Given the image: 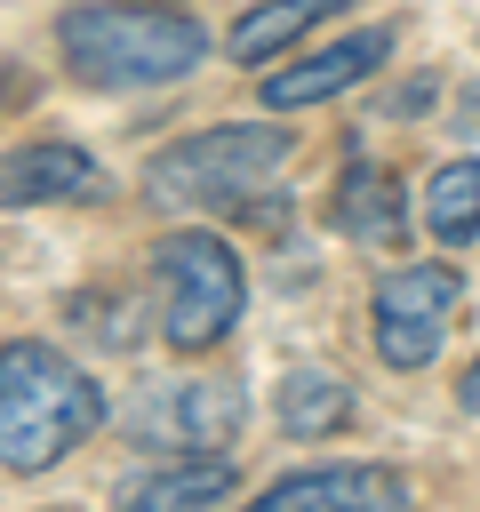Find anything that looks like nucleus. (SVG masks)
<instances>
[{
    "label": "nucleus",
    "instance_id": "nucleus-1",
    "mask_svg": "<svg viewBox=\"0 0 480 512\" xmlns=\"http://www.w3.org/2000/svg\"><path fill=\"white\" fill-rule=\"evenodd\" d=\"M104 424L96 376H80L56 344H0V472H48Z\"/></svg>",
    "mask_w": 480,
    "mask_h": 512
},
{
    "label": "nucleus",
    "instance_id": "nucleus-2",
    "mask_svg": "<svg viewBox=\"0 0 480 512\" xmlns=\"http://www.w3.org/2000/svg\"><path fill=\"white\" fill-rule=\"evenodd\" d=\"M64 72L88 88H160L184 80L208 56V32L176 8H144V0H88L56 24Z\"/></svg>",
    "mask_w": 480,
    "mask_h": 512
},
{
    "label": "nucleus",
    "instance_id": "nucleus-3",
    "mask_svg": "<svg viewBox=\"0 0 480 512\" xmlns=\"http://www.w3.org/2000/svg\"><path fill=\"white\" fill-rule=\"evenodd\" d=\"M288 160V128L272 120H224V128H192L168 152H152L144 192L160 208H256V184Z\"/></svg>",
    "mask_w": 480,
    "mask_h": 512
},
{
    "label": "nucleus",
    "instance_id": "nucleus-4",
    "mask_svg": "<svg viewBox=\"0 0 480 512\" xmlns=\"http://www.w3.org/2000/svg\"><path fill=\"white\" fill-rule=\"evenodd\" d=\"M152 288H160V336L176 352H208L248 304V272L216 232H168L152 248Z\"/></svg>",
    "mask_w": 480,
    "mask_h": 512
},
{
    "label": "nucleus",
    "instance_id": "nucleus-5",
    "mask_svg": "<svg viewBox=\"0 0 480 512\" xmlns=\"http://www.w3.org/2000/svg\"><path fill=\"white\" fill-rule=\"evenodd\" d=\"M456 304H464V288H456V272H440V264H408V272H392L384 288H376V320H368V336H376V352H384V368H432V352L448 344V328H456Z\"/></svg>",
    "mask_w": 480,
    "mask_h": 512
},
{
    "label": "nucleus",
    "instance_id": "nucleus-6",
    "mask_svg": "<svg viewBox=\"0 0 480 512\" xmlns=\"http://www.w3.org/2000/svg\"><path fill=\"white\" fill-rule=\"evenodd\" d=\"M240 432V392L216 376H168L144 392L136 408V440L144 448H176V456H216Z\"/></svg>",
    "mask_w": 480,
    "mask_h": 512
},
{
    "label": "nucleus",
    "instance_id": "nucleus-7",
    "mask_svg": "<svg viewBox=\"0 0 480 512\" xmlns=\"http://www.w3.org/2000/svg\"><path fill=\"white\" fill-rule=\"evenodd\" d=\"M256 504L264 512H320V504L328 512H392V504H408V480L384 464H312V472L272 480Z\"/></svg>",
    "mask_w": 480,
    "mask_h": 512
},
{
    "label": "nucleus",
    "instance_id": "nucleus-8",
    "mask_svg": "<svg viewBox=\"0 0 480 512\" xmlns=\"http://www.w3.org/2000/svg\"><path fill=\"white\" fill-rule=\"evenodd\" d=\"M104 192V168L80 152V144H16L0 152V208H40V200H96Z\"/></svg>",
    "mask_w": 480,
    "mask_h": 512
},
{
    "label": "nucleus",
    "instance_id": "nucleus-9",
    "mask_svg": "<svg viewBox=\"0 0 480 512\" xmlns=\"http://www.w3.org/2000/svg\"><path fill=\"white\" fill-rule=\"evenodd\" d=\"M384 56H392V32H352V40H328L320 56H304V64H280V72L264 80V104H272V112L320 104V96H336V88L368 80Z\"/></svg>",
    "mask_w": 480,
    "mask_h": 512
},
{
    "label": "nucleus",
    "instance_id": "nucleus-10",
    "mask_svg": "<svg viewBox=\"0 0 480 512\" xmlns=\"http://www.w3.org/2000/svg\"><path fill=\"white\" fill-rule=\"evenodd\" d=\"M400 184L376 176V168H352L344 192H336V232H352L360 248H400Z\"/></svg>",
    "mask_w": 480,
    "mask_h": 512
},
{
    "label": "nucleus",
    "instance_id": "nucleus-11",
    "mask_svg": "<svg viewBox=\"0 0 480 512\" xmlns=\"http://www.w3.org/2000/svg\"><path fill=\"white\" fill-rule=\"evenodd\" d=\"M344 416H352V392H344L336 368H288V376H280V432H288V440H320V432H336Z\"/></svg>",
    "mask_w": 480,
    "mask_h": 512
},
{
    "label": "nucleus",
    "instance_id": "nucleus-12",
    "mask_svg": "<svg viewBox=\"0 0 480 512\" xmlns=\"http://www.w3.org/2000/svg\"><path fill=\"white\" fill-rule=\"evenodd\" d=\"M336 8H352V0H264V8H248L240 24H232V56L240 64H264V56H280L296 32H312L320 16H336Z\"/></svg>",
    "mask_w": 480,
    "mask_h": 512
},
{
    "label": "nucleus",
    "instance_id": "nucleus-13",
    "mask_svg": "<svg viewBox=\"0 0 480 512\" xmlns=\"http://www.w3.org/2000/svg\"><path fill=\"white\" fill-rule=\"evenodd\" d=\"M424 224H432L440 248L480 240V160H448V168H432V184H424Z\"/></svg>",
    "mask_w": 480,
    "mask_h": 512
},
{
    "label": "nucleus",
    "instance_id": "nucleus-14",
    "mask_svg": "<svg viewBox=\"0 0 480 512\" xmlns=\"http://www.w3.org/2000/svg\"><path fill=\"white\" fill-rule=\"evenodd\" d=\"M216 496H232V464H224V456H184V464L144 472V480L128 488V504H144V512H168V504H216Z\"/></svg>",
    "mask_w": 480,
    "mask_h": 512
},
{
    "label": "nucleus",
    "instance_id": "nucleus-15",
    "mask_svg": "<svg viewBox=\"0 0 480 512\" xmlns=\"http://www.w3.org/2000/svg\"><path fill=\"white\" fill-rule=\"evenodd\" d=\"M456 400H464V408H472V416H480V360H472V376H464V384H456Z\"/></svg>",
    "mask_w": 480,
    "mask_h": 512
},
{
    "label": "nucleus",
    "instance_id": "nucleus-16",
    "mask_svg": "<svg viewBox=\"0 0 480 512\" xmlns=\"http://www.w3.org/2000/svg\"><path fill=\"white\" fill-rule=\"evenodd\" d=\"M456 104H464V112H472V120H464V128H472V136H480V88H464V96H456Z\"/></svg>",
    "mask_w": 480,
    "mask_h": 512
}]
</instances>
